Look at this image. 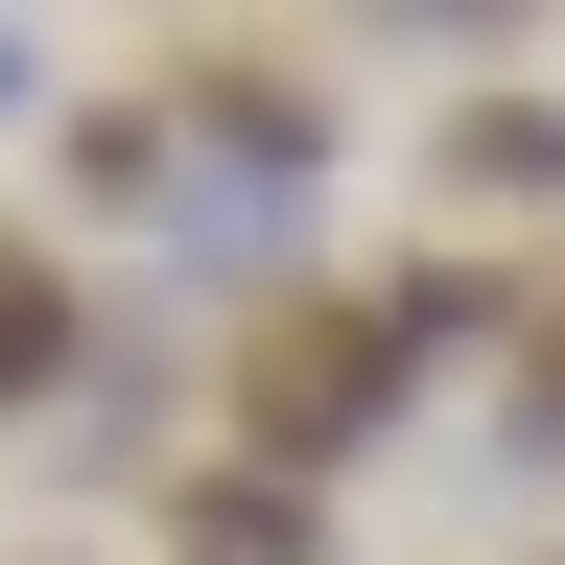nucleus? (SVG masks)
Instances as JSON below:
<instances>
[{"label":"nucleus","instance_id":"7ed1b4c3","mask_svg":"<svg viewBox=\"0 0 565 565\" xmlns=\"http://www.w3.org/2000/svg\"><path fill=\"white\" fill-rule=\"evenodd\" d=\"M401 24H424V47H519L542 0H401Z\"/></svg>","mask_w":565,"mask_h":565},{"label":"nucleus","instance_id":"f03ea898","mask_svg":"<svg viewBox=\"0 0 565 565\" xmlns=\"http://www.w3.org/2000/svg\"><path fill=\"white\" fill-rule=\"evenodd\" d=\"M71 377H95V307H71V259H24V236H0V424H24V401H71Z\"/></svg>","mask_w":565,"mask_h":565},{"label":"nucleus","instance_id":"f257e3e1","mask_svg":"<svg viewBox=\"0 0 565 565\" xmlns=\"http://www.w3.org/2000/svg\"><path fill=\"white\" fill-rule=\"evenodd\" d=\"M424 189L494 212V236H542V212H565V95H448V118H424Z\"/></svg>","mask_w":565,"mask_h":565},{"label":"nucleus","instance_id":"20e7f679","mask_svg":"<svg viewBox=\"0 0 565 565\" xmlns=\"http://www.w3.org/2000/svg\"><path fill=\"white\" fill-rule=\"evenodd\" d=\"M24 95H47V47H24V24H0V118H24Z\"/></svg>","mask_w":565,"mask_h":565}]
</instances>
